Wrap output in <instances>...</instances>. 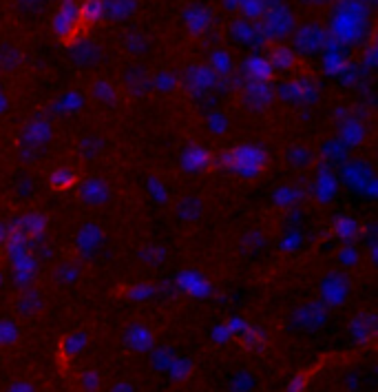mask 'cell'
Returning a JSON list of instances; mask_svg holds the SVG:
<instances>
[{"label":"cell","mask_w":378,"mask_h":392,"mask_svg":"<svg viewBox=\"0 0 378 392\" xmlns=\"http://www.w3.org/2000/svg\"><path fill=\"white\" fill-rule=\"evenodd\" d=\"M96 388H98V377H96L93 372H89V375H86V379H84V390L93 392Z\"/></svg>","instance_id":"obj_2"},{"label":"cell","mask_w":378,"mask_h":392,"mask_svg":"<svg viewBox=\"0 0 378 392\" xmlns=\"http://www.w3.org/2000/svg\"><path fill=\"white\" fill-rule=\"evenodd\" d=\"M7 392H33V386L27 384V382H16Z\"/></svg>","instance_id":"obj_1"}]
</instances>
